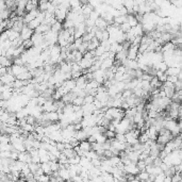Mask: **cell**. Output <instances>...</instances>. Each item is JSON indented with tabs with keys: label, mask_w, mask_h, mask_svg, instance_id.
Returning a JSON list of instances; mask_svg holds the SVG:
<instances>
[{
	"label": "cell",
	"mask_w": 182,
	"mask_h": 182,
	"mask_svg": "<svg viewBox=\"0 0 182 182\" xmlns=\"http://www.w3.org/2000/svg\"><path fill=\"white\" fill-rule=\"evenodd\" d=\"M58 32H54V31L49 30L46 33H44V41L47 42L48 45H54V44L58 43Z\"/></svg>",
	"instance_id": "cell-1"
},
{
	"label": "cell",
	"mask_w": 182,
	"mask_h": 182,
	"mask_svg": "<svg viewBox=\"0 0 182 182\" xmlns=\"http://www.w3.org/2000/svg\"><path fill=\"white\" fill-rule=\"evenodd\" d=\"M33 33H34V30L30 29V28L28 27L27 25H24L22 29L20 30V32H19V36H20V38H22V41L30 40L31 36H32Z\"/></svg>",
	"instance_id": "cell-2"
},
{
	"label": "cell",
	"mask_w": 182,
	"mask_h": 182,
	"mask_svg": "<svg viewBox=\"0 0 182 182\" xmlns=\"http://www.w3.org/2000/svg\"><path fill=\"white\" fill-rule=\"evenodd\" d=\"M67 12H68V10L61 9V7H56V11H54L53 15H54V17H56V19L58 20V22H63L65 20V18H66Z\"/></svg>",
	"instance_id": "cell-3"
},
{
	"label": "cell",
	"mask_w": 182,
	"mask_h": 182,
	"mask_svg": "<svg viewBox=\"0 0 182 182\" xmlns=\"http://www.w3.org/2000/svg\"><path fill=\"white\" fill-rule=\"evenodd\" d=\"M139 168H137V166H136V163H134V162H131L130 164H127V165H125V167H124V173L125 174H131V175H137L139 174Z\"/></svg>",
	"instance_id": "cell-4"
},
{
	"label": "cell",
	"mask_w": 182,
	"mask_h": 182,
	"mask_svg": "<svg viewBox=\"0 0 182 182\" xmlns=\"http://www.w3.org/2000/svg\"><path fill=\"white\" fill-rule=\"evenodd\" d=\"M16 79L15 78L14 75H12L10 71H7L4 75H2L1 77H0V81H1L2 84H10L12 85V83L14 82V80Z\"/></svg>",
	"instance_id": "cell-5"
},
{
	"label": "cell",
	"mask_w": 182,
	"mask_h": 182,
	"mask_svg": "<svg viewBox=\"0 0 182 182\" xmlns=\"http://www.w3.org/2000/svg\"><path fill=\"white\" fill-rule=\"evenodd\" d=\"M31 42H32L33 46H38L40 44H42L44 42V35L42 33H36L34 32L31 36Z\"/></svg>",
	"instance_id": "cell-6"
},
{
	"label": "cell",
	"mask_w": 182,
	"mask_h": 182,
	"mask_svg": "<svg viewBox=\"0 0 182 182\" xmlns=\"http://www.w3.org/2000/svg\"><path fill=\"white\" fill-rule=\"evenodd\" d=\"M38 155H40L41 163L49 162V151L43 148H38Z\"/></svg>",
	"instance_id": "cell-7"
},
{
	"label": "cell",
	"mask_w": 182,
	"mask_h": 182,
	"mask_svg": "<svg viewBox=\"0 0 182 182\" xmlns=\"http://www.w3.org/2000/svg\"><path fill=\"white\" fill-rule=\"evenodd\" d=\"M106 26H108V22H106L105 18L102 17H98L97 19L95 20V27L97 28V29H100V30H105L106 28Z\"/></svg>",
	"instance_id": "cell-8"
},
{
	"label": "cell",
	"mask_w": 182,
	"mask_h": 182,
	"mask_svg": "<svg viewBox=\"0 0 182 182\" xmlns=\"http://www.w3.org/2000/svg\"><path fill=\"white\" fill-rule=\"evenodd\" d=\"M62 85L66 88L67 90V92H71L72 91V88H74L75 86H76V81H75V79H67V80H65V81L62 83Z\"/></svg>",
	"instance_id": "cell-9"
},
{
	"label": "cell",
	"mask_w": 182,
	"mask_h": 182,
	"mask_svg": "<svg viewBox=\"0 0 182 182\" xmlns=\"http://www.w3.org/2000/svg\"><path fill=\"white\" fill-rule=\"evenodd\" d=\"M114 61L115 60L114 59H111V58H106L103 60L102 62H101V65H100V68L103 69V71H106V69H109L112 65L114 64Z\"/></svg>",
	"instance_id": "cell-10"
},
{
	"label": "cell",
	"mask_w": 182,
	"mask_h": 182,
	"mask_svg": "<svg viewBox=\"0 0 182 182\" xmlns=\"http://www.w3.org/2000/svg\"><path fill=\"white\" fill-rule=\"evenodd\" d=\"M59 176L61 177L63 180H71V175H69V170L66 167H62L58 170Z\"/></svg>",
	"instance_id": "cell-11"
},
{
	"label": "cell",
	"mask_w": 182,
	"mask_h": 182,
	"mask_svg": "<svg viewBox=\"0 0 182 182\" xmlns=\"http://www.w3.org/2000/svg\"><path fill=\"white\" fill-rule=\"evenodd\" d=\"M50 4V1L48 0H38V3H37V9L40 12H45L47 10L48 6Z\"/></svg>",
	"instance_id": "cell-12"
},
{
	"label": "cell",
	"mask_w": 182,
	"mask_h": 182,
	"mask_svg": "<svg viewBox=\"0 0 182 182\" xmlns=\"http://www.w3.org/2000/svg\"><path fill=\"white\" fill-rule=\"evenodd\" d=\"M180 71H181L180 67H175V66L167 67V69L165 71V72H166V75H167V76H177V75H178Z\"/></svg>",
	"instance_id": "cell-13"
},
{
	"label": "cell",
	"mask_w": 182,
	"mask_h": 182,
	"mask_svg": "<svg viewBox=\"0 0 182 182\" xmlns=\"http://www.w3.org/2000/svg\"><path fill=\"white\" fill-rule=\"evenodd\" d=\"M79 147L82 151H88V150H92V146H91V143L87 141V140H84V141L79 142Z\"/></svg>",
	"instance_id": "cell-14"
},
{
	"label": "cell",
	"mask_w": 182,
	"mask_h": 182,
	"mask_svg": "<svg viewBox=\"0 0 182 182\" xmlns=\"http://www.w3.org/2000/svg\"><path fill=\"white\" fill-rule=\"evenodd\" d=\"M49 30H50V26L46 25V24H43V22H42V24L34 30V32H36V33H42V34H44V33H46Z\"/></svg>",
	"instance_id": "cell-15"
},
{
	"label": "cell",
	"mask_w": 182,
	"mask_h": 182,
	"mask_svg": "<svg viewBox=\"0 0 182 182\" xmlns=\"http://www.w3.org/2000/svg\"><path fill=\"white\" fill-rule=\"evenodd\" d=\"M136 177L139 178V180L141 181H148V178H149V174L147 173L146 170H141L139 171V174L136 175Z\"/></svg>",
	"instance_id": "cell-16"
},
{
	"label": "cell",
	"mask_w": 182,
	"mask_h": 182,
	"mask_svg": "<svg viewBox=\"0 0 182 182\" xmlns=\"http://www.w3.org/2000/svg\"><path fill=\"white\" fill-rule=\"evenodd\" d=\"M40 25H41V22H40V20H38L36 17L34 18V19H32L31 22H29L27 24L28 27H29L30 29H32V30H35L36 28H37Z\"/></svg>",
	"instance_id": "cell-17"
},
{
	"label": "cell",
	"mask_w": 182,
	"mask_h": 182,
	"mask_svg": "<svg viewBox=\"0 0 182 182\" xmlns=\"http://www.w3.org/2000/svg\"><path fill=\"white\" fill-rule=\"evenodd\" d=\"M62 29H63V24H62L61 22H58V20H57V22H54V24L50 27V30L51 31H54V32H58V33Z\"/></svg>",
	"instance_id": "cell-18"
},
{
	"label": "cell",
	"mask_w": 182,
	"mask_h": 182,
	"mask_svg": "<svg viewBox=\"0 0 182 182\" xmlns=\"http://www.w3.org/2000/svg\"><path fill=\"white\" fill-rule=\"evenodd\" d=\"M41 168L43 170L44 174H47V175H50L51 174V168H50V165H49V162L41 163Z\"/></svg>",
	"instance_id": "cell-19"
},
{
	"label": "cell",
	"mask_w": 182,
	"mask_h": 182,
	"mask_svg": "<svg viewBox=\"0 0 182 182\" xmlns=\"http://www.w3.org/2000/svg\"><path fill=\"white\" fill-rule=\"evenodd\" d=\"M71 103H72V105H75V106H82L83 103H84V101H83V97L76 96V97L72 99Z\"/></svg>",
	"instance_id": "cell-20"
},
{
	"label": "cell",
	"mask_w": 182,
	"mask_h": 182,
	"mask_svg": "<svg viewBox=\"0 0 182 182\" xmlns=\"http://www.w3.org/2000/svg\"><path fill=\"white\" fill-rule=\"evenodd\" d=\"M94 100H95V96H93V95H88L86 94L83 97V101H84V103H93L94 102ZM83 103V105H84Z\"/></svg>",
	"instance_id": "cell-21"
},
{
	"label": "cell",
	"mask_w": 182,
	"mask_h": 182,
	"mask_svg": "<svg viewBox=\"0 0 182 182\" xmlns=\"http://www.w3.org/2000/svg\"><path fill=\"white\" fill-rule=\"evenodd\" d=\"M119 29L123 31L124 33H127L130 29H131V26H130L127 22H123V24H121V26H119Z\"/></svg>",
	"instance_id": "cell-22"
},
{
	"label": "cell",
	"mask_w": 182,
	"mask_h": 182,
	"mask_svg": "<svg viewBox=\"0 0 182 182\" xmlns=\"http://www.w3.org/2000/svg\"><path fill=\"white\" fill-rule=\"evenodd\" d=\"M80 155H74V157H71V158H69L68 159V164H78V163L80 162Z\"/></svg>",
	"instance_id": "cell-23"
},
{
	"label": "cell",
	"mask_w": 182,
	"mask_h": 182,
	"mask_svg": "<svg viewBox=\"0 0 182 182\" xmlns=\"http://www.w3.org/2000/svg\"><path fill=\"white\" fill-rule=\"evenodd\" d=\"M136 166H137V168H139V170L141 171V170H145V167H146V163H145V161L144 160H139L136 162Z\"/></svg>",
	"instance_id": "cell-24"
},
{
	"label": "cell",
	"mask_w": 182,
	"mask_h": 182,
	"mask_svg": "<svg viewBox=\"0 0 182 182\" xmlns=\"http://www.w3.org/2000/svg\"><path fill=\"white\" fill-rule=\"evenodd\" d=\"M164 177H165V174L164 171H162L161 174H159L155 177V182H164Z\"/></svg>",
	"instance_id": "cell-25"
},
{
	"label": "cell",
	"mask_w": 182,
	"mask_h": 182,
	"mask_svg": "<svg viewBox=\"0 0 182 182\" xmlns=\"http://www.w3.org/2000/svg\"><path fill=\"white\" fill-rule=\"evenodd\" d=\"M105 135L106 136V139H113L115 136V131H112V130H106L105 132Z\"/></svg>",
	"instance_id": "cell-26"
},
{
	"label": "cell",
	"mask_w": 182,
	"mask_h": 182,
	"mask_svg": "<svg viewBox=\"0 0 182 182\" xmlns=\"http://www.w3.org/2000/svg\"><path fill=\"white\" fill-rule=\"evenodd\" d=\"M115 137L119 142H126V137H125V133H115Z\"/></svg>",
	"instance_id": "cell-27"
},
{
	"label": "cell",
	"mask_w": 182,
	"mask_h": 182,
	"mask_svg": "<svg viewBox=\"0 0 182 182\" xmlns=\"http://www.w3.org/2000/svg\"><path fill=\"white\" fill-rule=\"evenodd\" d=\"M152 77L150 74H148V72H143V75H142V77L140 78L141 80H147V81H150V80L152 79Z\"/></svg>",
	"instance_id": "cell-28"
},
{
	"label": "cell",
	"mask_w": 182,
	"mask_h": 182,
	"mask_svg": "<svg viewBox=\"0 0 182 182\" xmlns=\"http://www.w3.org/2000/svg\"><path fill=\"white\" fill-rule=\"evenodd\" d=\"M167 81H170V82H171V83H175L177 80H178V77L177 76H167Z\"/></svg>",
	"instance_id": "cell-29"
},
{
	"label": "cell",
	"mask_w": 182,
	"mask_h": 182,
	"mask_svg": "<svg viewBox=\"0 0 182 182\" xmlns=\"http://www.w3.org/2000/svg\"><path fill=\"white\" fill-rule=\"evenodd\" d=\"M56 147L58 148V149L60 150V151H62V150L64 149V143H62V142H57Z\"/></svg>",
	"instance_id": "cell-30"
},
{
	"label": "cell",
	"mask_w": 182,
	"mask_h": 182,
	"mask_svg": "<svg viewBox=\"0 0 182 182\" xmlns=\"http://www.w3.org/2000/svg\"><path fill=\"white\" fill-rule=\"evenodd\" d=\"M164 182H171V177L165 175V177H164Z\"/></svg>",
	"instance_id": "cell-31"
},
{
	"label": "cell",
	"mask_w": 182,
	"mask_h": 182,
	"mask_svg": "<svg viewBox=\"0 0 182 182\" xmlns=\"http://www.w3.org/2000/svg\"><path fill=\"white\" fill-rule=\"evenodd\" d=\"M79 1H80V3H81V6H82V4L88 3V0H79Z\"/></svg>",
	"instance_id": "cell-32"
}]
</instances>
